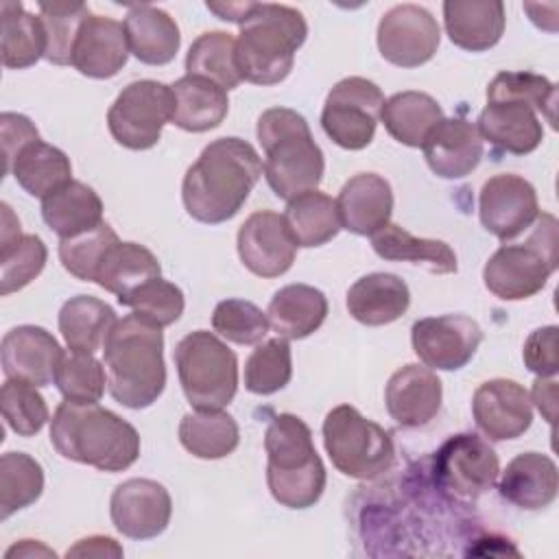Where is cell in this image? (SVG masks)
Masks as SVG:
<instances>
[{"label": "cell", "instance_id": "6da1fadb", "mask_svg": "<svg viewBox=\"0 0 559 559\" xmlns=\"http://www.w3.org/2000/svg\"><path fill=\"white\" fill-rule=\"evenodd\" d=\"M262 175V159L247 140L218 138L186 170L183 207L199 223H225L240 212Z\"/></svg>", "mask_w": 559, "mask_h": 559}, {"label": "cell", "instance_id": "7a4b0ae2", "mask_svg": "<svg viewBox=\"0 0 559 559\" xmlns=\"http://www.w3.org/2000/svg\"><path fill=\"white\" fill-rule=\"evenodd\" d=\"M50 443L63 459L109 474L140 456L138 430L98 402H61L50 419Z\"/></svg>", "mask_w": 559, "mask_h": 559}, {"label": "cell", "instance_id": "3957f363", "mask_svg": "<svg viewBox=\"0 0 559 559\" xmlns=\"http://www.w3.org/2000/svg\"><path fill=\"white\" fill-rule=\"evenodd\" d=\"M109 395L127 408H146L164 393L162 328L131 312L114 323L103 343Z\"/></svg>", "mask_w": 559, "mask_h": 559}, {"label": "cell", "instance_id": "277c9868", "mask_svg": "<svg viewBox=\"0 0 559 559\" xmlns=\"http://www.w3.org/2000/svg\"><path fill=\"white\" fill-rule=\"evenodd\" d=\"M308 24L301 11L273 4L253 2L236 39V63L242 81L253 85L282 83L293 66L295 52L304 46Z\"/></svg>", "mask_w": 559, "mask_h": 559}, {"label": "cell", "instance_id": "5b68a950", "mask_svg": "<svg viewBox=\"0 0 559 559\" xmlns=\"http://www.w3.org/2000/svg\"><path fill=\"white\" fill-rule=\"evenodd\" d=\"M255 133L264 148L262 170L275 197L290 201L301 192L317 190L325 159L299 111L271 107L260 114Z\"/></svg>", "mask_w": 559, "mask_h": 559}, {"label": "cell", "instance_id": "8992f818", "mask_svg": "<svg viewBox=\"0 0 559 559\" xmlns=\"http://www.w3.org/2000/svg\"><path fill=\"white\" fill-rule=\"evenodd\" d=\"M264 450L271 496L286 509L314 507L325 489L328 474L308 424L293 413L275 415L264 432Z\"/></svg>", "mask_w": 559, "mask_h": 559}, {"label": "cell", "instance_id": "52a82bcc", "mask_svg": "<svg viewBox=\"0 0 559 559\" xmlns=\"http://www.w3.org/2000/svg\"><path fill=\"white\" fill-rule=\"evenodd\" d=\"M524 242L502 245L485 264V288L502 301H520L537 295L559 264L557 218L542 214L531 225Z\"/></svg>", "mask_w": 559, "mask_h": 559}, {"label": "cell", "instance_id": "ba28073f", "mask_svg": "<svg viewBox=\"0 0 559 559\" xmlns=\"http://www.w3.org/2000/svg\"><path fill=\"white\" fill-rule=\"evenodd\" d=\"M173 360L192 408H225L234 400L238 391V358L214 332L194 330L186 334L177 343Z\"/></svg>", "mask_w": 559, "mask_h": 559}, {"label": "cell", "instance_id": "9c48e42d", "mask_svg": "<svg viewBox=\"0 0 559 559\" xmlns=\"http://www.w3.org/2000/svg\"><path fill=\"white\" fill-rule=\"evenodd\" d=\"M321 430L325 452L343 476L371 480L389 472L395 461L389 430L360 415L352 404L334 406L325 415Z\"/></svg>", "mask_w": 559, "mask_h": 559}, {"label": "cell", "instance_id": "30bf717a", "mask_svg": "<svg viewBox=\"0 0 559 559\" xmlns=\"http://www.w3.org/2000/svg\"><path fill=\"white\" fill-rule=\"evenodd\" d=\"M173 87L153 79L129 83L107 111L111 138L131 151H146L162 138L166 122H173Z\"/></svg>", "mask_w": 559, "mask_h": 559}, {"label": "cell", "instance_id": "8fae6325", "mask_svg": "<svg viewBox=\"0 0 559 559\" xmlns=\"http://www.w3.org/2000/svg\"><path fill=\"white\" fill-rule=\"evenodd\" d=\"M384 94L365 76L341 79L328 94L321 127L325 135L347 151H360L371 144L382 114Z\"/></svg>", "mask_w": 559, "mask_h": 559}, {"label": "cell", "instance_id": "7c38bea8", "mask_svg": "<svg viewBox=\"0 0 559 559\" xmlns=\"http://www.w3.org/2000/svg\"><path fill=\"white\" fill-rule=\"evenodd\" d=\"M498 474L496 450L474 432L448 437L432 456L435 483L456 498L483 496L498 480Z\"/></svg>", "mask_w": 559, "mask_h": 559}, {"label": "cell", "instance_id": "4fadbf2b", "mask_svg": "<svg viewBox=\"0 0 559 559\" xmlns=\"http://www.w3.org/2000/svg\"><path fill=\"white\" fill-rule=\"evenodd\" d=\"M417 358L437 371L463 369L483 343L480 325L465 314L424 317L411 328Z\"/></svg>", "mask_w": 559, "mask_h": 559}, {"label": "cell", "instance_id": "5bb4252c", "mask_svg": "<svg viewBox=\"0 0 559 559\" xmlns=\"http://www.w3.org/2000/svg\"><path fill=\"white\" fill-rule=\"evenodd\" d=\"M441 41V28L432 13L419 4H397L378 24L380 55L397 68L428 63Z\"/></svg>", "mask_w": 559, "mask_h": 559}, {"label": "cell", "instance_id": "9a60e30c", "mask_svg": "<svg viewBox=\"0 0 559 559\" xmlns=\"http://www.w3.org/2000/svg\"><path fill=\"white\" fill-rule=\"evenodd\" d=\"M478 216L489 234L509 242L526 231L539 216L537 192L533 183L520 175H493L480 188Z\"/></svg>", "mask_w": 559, "mask_h": 559}, {"label": "cell", "instance_id": "2e32d148", "mask_svg": "<svg viewBox=\"0 0 559 559\" xmlns=\"http://www.w3.org/2000/svg\"><path fill=\"white\" fill-rule=\"evenodd\" d=\"M109 515L120 535L140 542L153 539L170 524L173 498L157 480L129 478L114 489Z\"/></svg>", "mask_w": 559, "mask_h": 559}, {"label": "cell", "instance_id": "e0dca14e", "mask_svg": "<svg viewBox=\"0 0 559 559\" xmlns=\"http://www.w3.org/2000/svg\"><path fill=\"white\" fill-rule=\"evenodd\" d=\"M236 247L240 262L258 277L284 275L297 253V245L284 223V216L271 210H258L245 218L238 229Z\"/></svg>", "mask_w": 559, "mask_h": 559}, {"label": "cell", "instance_id": "ac0fdd59", "mask_svg": "<svg viewBox=\"0 0 559 559\" xmlns=\"http://www.w3.org/2000/svg\"><path fill=\"white\" fill-rule=\"evenodd\" d=\"M476 426L491 441L522 437L533 424V404L528 391L509 378L483 382L472 397Z\"/></svg>", "mask_w": 559, "mask_h": 559}, {"label": "cell", "instance_id": "d6986e66", "mask_svg": "<svg viewBox=\"0 0 559 559\" xmlns=\"http://www.w3.org/2000/svg\"><path fill=\"white\" fill-rule=\"evenodd\" d=\"M61 358L63 349L46 328L17 325L2 336L0 360L7 378L48 386L55 382Z\"/></svg>", "mask_w": 559, "mask_h": 559}, {"label": "cell", "instance_id": "ffe728a7", "mask_svg": "<svg viewBox=\"0 0 559 559\" xmlns=\"http://www.w3.org/2000/svg\"><path fill=\"white\" fill-rule=\"evenodd\" d=\"M476 127L483 142L511 155L533 153L544 140L537 109L522 98H487Z\"/></svg>", "mask_w": 559, "mask_h": 559}, {"label": "cell", "instance_id": "44dd1931", "mask_svg": "<svg viewBox=\"0 0 559 559\" xmlns=\"http://www.w3.org/2000/svg\"><path fill=\"white\" fill-rule=\"evenodd\" d=\"M441 397L443 386L439 376L415 362L400 367L384 389L386 411L402 428L426 426L439 413Z\"/></svg>", "mask_w": 559, "mask_h": 559}, {"label": "cell", "instance_id": "7402d4cb", "mask_svg": "<svg viewBox=\"0 0 559 559\" xmlns=\"http://www.w3.org/2000/svg\"><path fill=\"white\" fill-rule=\"evenodd\" d=\"M129 59V44L124 24L114 17L90 13L83 22L70 66L90 79L116 76Z\"/></svg>", "mask_w": 559, "mask_h": 559}, {"label": "cell", "instance_id": "603a6c76", "mask_svg": "<svg viewBox=\"0 0 559 559\" xmlns=\"http://www.w3.org/2000/svg\"><path fill=\"white\" fill-rule=\"evenodd\" d=\"M426 164L441 179H461L483 159L478 127L465 118H443L421 144Z\"/></svg>", "mask_w": 559, "mask_h": 559}, {"label": "cell", "instance_id": "cb8c5ba5", "mask_svg": "<svg viewBox=\"0 0 559 559\" xmlns=\"http://www.w3.org/2000/svg\"><path fill=\"white\" fill-rule=\"evenodd\" d=\"M336 210L341 225L347 231L356 236H373L391 223V183L378 173H358L343 183L336 197Z\"/></svg>", "mask_w": 559, "mask_h": 559}, {"label": "cell", "instance_id": "d4e9b609", "mask_svg": "<svg viewBox=\"0 0 559 559\" xmlns=\"http://www.w3.org/2000/svg\"><path fill=\"white\" fill-rule=\"evenodd\" d=\"M559 489L557 465L548 454L522 452L507 463L498 480L500 496L526 511L546 509Z\"/></svg>", "mask_w": 559, "mask_h": 559}, {"label": "cell", "instance_id": "484cf974", "mask_svg": "<svg viewBox=\"0 0 559 559\" xmlns=\"http://www.w3.org/2000/svg\"><path fill=\"white\" fill-rule=\"evenodd\" d=\"M504 4L498 0H448L443 26L450 41L469 52L493 48L504 33Z\"/></svg>", "mask_w": 559, "mask_h": 559}, {"label": "cell", "instance_id": "4316f807", "mask_svg": "<svg viewBox=\"0 0 559 559\" xmlns=\"http://www.w3.org/2000/svg\"><path fill=\"white\" fill-rule=\"evenodd\" d=\"M48 249L35 234H22L20 221L2 203L0 234V295H11L31 284L46 266Z\"/></svg>", "mask_w": 559, "mask_h": 559}, {"label": "cell", "instance_id": "83f0119b", "mask_svg": "<svg viewBox=\"0 0 559 559\" xmlns=\"http://www.w3.org/2000/svg\"><path fill=\"white\" fill-rule=\"evenodd\" d=\"M345 306L362 325H386L408 310L411 290L406 282L393 273H369L349 286Z\"/></svg>", "mask_w": 559, "mask_h": 559}, {"label": "cell", "instance_id": "f1b7e54d", "mask_svg": "<svg viewBox=\"0 0 559 559\" xmlns=\"http://www.w3.org/2000/svg\"><path fill=\"white\" fill-rule=\"evenodd\" d=\"M129 52L146 66H166L175 59L181 35L177 22L153 4H133L124 17Z\"/></svg>", "mask_w": 559, "mask_h": 559}, {"label": "cell", "instance_id": "f546056e", "mask_svg": "<svg viewBox=\"0 0 559 559\" xmlns=\"http://www.w3.org/2000/svg\"><path fill=\"white\" fill-rule=\"evenodd\" d=\"M269 325L288 341L317 332L328 317V297L310 284L282 286L269 301Z\"/></svg>", "mask_w": 559, "mask_h": 559}, {"label": "cell", "instance_id": "4dcf8cb0", "mask_svg": "<svg viewBox=\"0 0 559 559\" xmlns=\"http://www.w3.org/2000/svg\"><path fill=\"white\" fill-rule=\"evenodd\" d=\"M371 238L373 251L389 262H411L437 275L456 273L454 249L437 238H417L395 223H386Z\"/></svg>", "mask_w": 559, "mask_h": 559}, {"label": "cell", "instance_id": "1f68e13d", "mask_svg": "<svg viewBox=\"0 0 559 559\" xmlns=\"http://www.w3.org/2000/svg\"><path fill=\"white\" fill-rule=\"evenodd\" d=\"M41 218L59 238H72L103 223V201L94 188L70 179L41 199Z\"/></svg>", "mask_w": 559, "mask_h": 559}, {"label": "cell", "instance_id": "d6a6232c", "mask_svg": "<svg viewBox=\"0 0 559 559\" xmlns=\"http://www.w3.org/2000/svg\"><path fill=\"white\" fill-rule=\"evenodd\" d=\"M175 94V114L173 124L190 133H203L216 129L227 111L229 100L227 92L216 83L201 76H181L173 85Z\"/></svg>", "mask_w": 559, "mask_h": 559}, {"label": "cell", "instance_id": "836d02e7", "mask_svg": "<svg viewBox=\"0 0 559 559\" xmlns=\"http://www.w3.org/2000/svg\"><path fill=\"white\" fill-rule=\"evenodd\" d=\"M159 275L162 266L151 249L138 242L118 240L105 251L96 269L94 284H98L107 293H114L120 301L129 297L135 288Z\"/></svg>", "mask_w": 559, "mask_h": 559}, {"label": "cell", "instance_id": "e575fe53", "mask_svg": "<svg viewBox=\"0 0 559 559\" xmlns=\"http://www.w3.org/2000/svg\"><path fill=\"white\" fill-rule=\"evenodd\" d=\"M441 105L426 92H397L384 100L380 120L393 140L404 146H421L430 131L443 120Z\"/></svg>", "mask_w": 559, "mask_h": 559}, {"label": "cell", "instance_id": "d590c367", "mask_svg": "<svg viewBox=\"0 0 559 559\" xmlns=\"http://www.w3.org/2000/svg\"><path fill=\"white\" fill-rule=\"evenodd\" d=\"M116 321L114 308L92 295L70 297L59 310V332L70 352L94 354Z\"/></svg>", "mask_w": 559, "mask_h": 559}, {"label": "cell", "instance_id": "8d00e7d4", "mask_svg": "<svg viewBox=\"0 0 559 559\" xmlns=\"http://www.w3.org/2000/svg\"><path fill=\"white\" fill-rule=\"evenodd\" d=\"M284 223L297 247H321L343 229L336 199L321 190H308L293 197L284 210Z\"/></svg>", "mask_w": 559, "mask_h": 559}, {"label": "cell", "instance_id": "74e56055", "mask_svg": "<svg viewBox=\"0 0 559 559\" xmlns=\"http://www.w3.org/2000/svg\"><path fill=\"white\" fill-rule=\"evenodd\" d=\"M7 175H13L20 188L31 197L46 199L72 179V164L61 148L35 140L17 153Z\"/></svg>", "mask_w": 559, "mask_h": 559}, {"label": "cell", "instance_id": "f35d334b", "mask_svg": "<svg viewBox=\"0 0 559 559\" xmlns=\"http://www.w3.org/2000/svg\"><path fill=\"white\" fill-rule=\"evenodd\" d=\"M179 441L197 459H223L229 456L240 443V430L236 419L223 408L192 411L179 421Z\"/></svg>", "mask_w": 559, "mask_h": 559}, {"label": "cell", "instance_id": "ab89813d", "mask_svg": "<svg viewBox=\"0 0 559 559\" xmlns=\"http://www.w3.org/2000/svg\"><path fill=\"white\" fill-rule=\"evenodd\" d=\"M2 66L24 70L46 55V31L39 15L24 11L20 2H2Z\"/></svg>", "mask_w": 559, "mask_h": 559}, {"label": "cell", "instance_id": "60d3db41", "mask_svg": "<svg viewBox=\"0 0 559 559\" xmlns=\"http://www.w3.org/2000/svg\"><path fill=\"white\" fill-rule=\"evenodd\" d=\"M186 72L201 76L225 92L240 85L242 76L236 63V39L225 31H207L199 35L186 55Z\"/></svg>", "mask_w": 559, "mask_h": 559}, {"label": "cell", "instance_id": "b9f144b4", "mask_svg": "<svg viewBox=\"0 0 559 559\" xmlns=\"http://www.w3.org/2000/svg\"><path fill=\"white\" fill-rule=\"evenodd\" d=\"M44 491V469L26 452L0 456V520L31 507Z\"/></svg>", "mask_w": 559, "mask_h": 559}, {"label": "cell", "instance_id": "7bdbcfd3", "mask_svg": "<svg viewBox=\"0 0 559 559\" xmlns=\"http://www.w3.org/2000/svg\"><path fill=\"white\" fill-rule=\"evenodd\" d=\"M293 376V354L288 338L258 343L245 362V389L255 395H271L284 389Z\"/></svg>", "mask_w": 559, "mask_h": 559}, {"label": "cell", "instance_id": "ee69618b", "mask_svg": "<svg viewBox=\"0 0 559 559\" xmlns=\"http://www.w3.org/2000/svg\"><path fill=\"white\" fill-rule=\"evenodd\" d=\"M87 15L90 9L83 2H39V17L46 31V61L70 66L76 35Z\"/></svg>", "mask_w": 559, "mask_h": 559}, {"label": "cell", "instance_id": "f6af8a7d", "mask_svg": "<svg viewBox=\"0 0 559 559\" xmlns=\"http://www.w3.org/2000/svg\"><path fill=\"white\" fill-rule=\"evenodd\" d=\"M0 406L7 426L20 437L37 435L50 419L44 395L35 384L7 378L0 389Z\"/></svg>", "mask_w": 559, "mask_h": 559}, {"label": "cell", "instance_id": "bcb514c9", "mask_svg": "<svg viewBox=\"0 0 559 559\" xmlns=\"http://www.w3.org/2000/svg\"><path fill=\"white\" fill-rule=\"evenodd\" d=\"M55 384L63 400L98 402L107 386V371L103 362L94 358V354L70 352L63 354L57 367Z\"/></svg>", "mask_w": 559, "mask_h": 559}, {"label": "cell", "instance_id": "7dc6e473", "mask_svg": "<svg viewBox=\"0 0 559 559\" xmlns=\"http://www.w3.org/2000/svg\"><path fill=\"white\" fill-rule=\"evenodd\" d=\"M118 234L103 221L100 225L76 234L72 238L59 240V260L63 269L83 282H94L96 269L105 255V251L118 242Z\"/></svg>", "mask_w": 559, "mask_h": 559}, {"label": "cell", "instance_id": "c3c4849f", "mask_svg": "<svg viewBox=\"0 0 559 559\" xmlns=\"http://www.w3.org/2000/svg\"><path fill=\"white\" fill-rule=\"evenodd\" d=\"M487 98H522L528 100L537 114H542L550 127H555L557 85L535 72H498L489 87Z\"/></svg>", "mask_w": 559, "mask_h": 559}, {"label": "cell", "instance_id": "681fc988", "mask_svg": "<svg viewBox=\"0 0 559 559\" xmlns=\"http://www.w3.org/2000/svg\"><path fill=\"white\" fill-rule=\"evenodd\" d=\"M212 328L238 345H258L269 332V317L247 299H223L212 312Z\"/></svg>", "mask_w": 559, "mask_h": 559}, {"label": "cell", "instance_id": "f907efd6", "mask_svg": "<svg viewBox=\"0 0 559 559\" xmlns=\"http://www.w3.org/2000/svg\"><path fill=\"white\" fill-rule=\"evenodd\" d=\"M122 306H129L135 314H140L142 319L166 328L173 325L186 308V299L183 293L177 284L159 277L148 280L146 284H142L140 288H135L129 297L120 299Z\"/></svg>", "mask_w": 559, "mask_h": 559}, {"label": "cell", "instance_id": "816d5d0a", "mask_svg": "<svg viewBox=\"0 0 559 559\" xmlns=\"http://www.w3.org/2000/svg\"><path fill=\"white\" fill-rule=\"evenodd\" d=\"M557 325H544L533 330L522 349V358L528 371H533L537 378H555L559 369L557 360Z\"/></svg>", "mask_w": 559, "mask_h": 559}, {"label": "cell", "instance_id": "f5cc1de1", "mask_svg": "<svg viewBox=\"0 0 559 559\" xmlns=\"http://www.w3.org/2000/svg\"><path fill=\"white\" fill-rule=\"evenodd\" d=\"M0 138H2V153H4V175L9 173L13 159L17 153L28 146L31 142L39 140L37 127L31 122V118L13 111H4L0 116Z\"/></svg>", "mask_w": 559, "mask_h": 559}, {"label": "cell", "instance_id": "db71d44e", "mask_svg": "<svg viewBox=\"0 0 559 559\" xmlns=\"http://www.w3.org/2000/svg\"><path fill=\"white\" fill-rule=\"evenodd\" d=\"M124 550L122 546L107 535H92V537H83L79 539L70 550L68 557H122Z\"/></svg>", "mask_w": 559, "mask_h": 559}, {"label": "cell", "instance_id": "11a10c76", "mask_svg": "<svg viewBox=\"0 0 559 559\" xmlns=\"http://www.w3.org/2000/svg\"><path fill=\"white\" fill-rule=\"evenodd\" d=\"M531 404L537 406L542 417L546 421H555V411H557V382L555 378H537L533 382L531 391Z\"/></svg>", "mask_w": 559, "mask_h": 559}, {"label": "cell", "instance_id": "9f6ffc18", "mask_svg": "<svg viewBox=\"0 0 559 559\" xmlns=\"http://www.w3.org/2000/svg\"><path fill=\"white\" fill-rule=\"evenodd\" d=\"M205 7L216 13L225 22H236L242 24L247 13L251 11L253 2H205Z\"/></svg>", "mask_w": 559, "mask_h": 559}, {"label": "cell", "instance_id": "6f0895ef", "mask_svg": "<svg viewBox=\"0 0 559 559\" xmlns=\"http://www.w3.org/2000/svg\"><path fill=\"white\" fill-rule=\"evenodd\" d=\"M11 557H28V559L31 557H55V552L50 548H46L44 544H39V542L22 539L20 544H15L7 550V559H11Z\"/></svg>", "mask_w": 559, "mask_h": 559}]
</instances>
